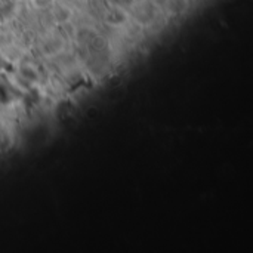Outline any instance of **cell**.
Here are the masks:
<instances>
[{
  "instance_id": "obj_1",
  "label": "cell",
  "mask_w": 253,
  "mask_h": 253,
  "mask_svg": "<svg viewBox=\"0 0 253 253\" xmlns=\"http://www.w3.org/2000/svg\"><path fill=\"white\" fill-rule=\"evenodd\" d=\"M31 1H33V4H34L36 7H39V9H46V7L53 6V1H55V0H31Z\"/></svg>"
}]
</instances>
